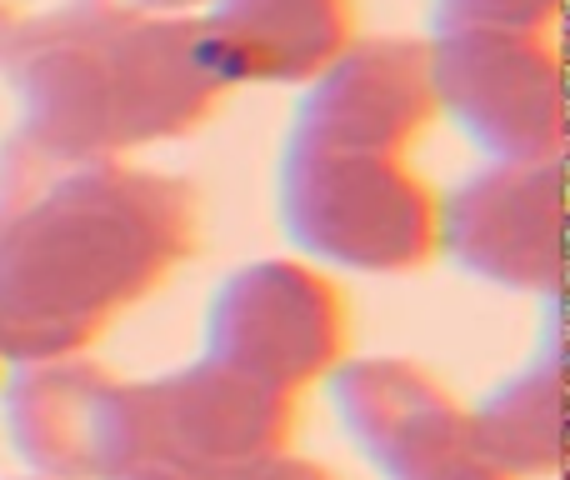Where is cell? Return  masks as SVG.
Instances as JSON below:
<instances>
[{"label": "cell", "instance_id": "1", "mask_svg": "<svg viewBox=\"0 0 570 480\" xmlns=\"http://www.w3.org/2000/svg\"><path fill=\"white\" fill-rule=\"evenodd\" d=\"M196 245V196L126 156L0 146V355H86Z\"/></svg>", "mask_w": 570, "mask_h": 480}, {"label": "cell", "instance_id": "11", "mask_svg": "<svg viewBox=\"0 0 570 480\" xmlns=\"http://www.w3.org/2000/svg\"><path fill=\"white\" fill-rule=\"evenodd\" d=\"M196 56L220 86H291L341 56L351 0H206L190 16Z\"/></svg>", "mask_w": 570, "mask_h": 480}, {"label": "cell", "instance_id": "17", "mask_svg": "<svg viewBox=\"0 0 570 480\" xmlns=\"http://www.w3.org/2000/svg\"><path fill=\"white\" fill-rule=\"evenodd\" d=\"M30 480H40V476H30Z\"/></svg>", "mask_w": 570, "mask_h": 480}, {"label": "cell", "instance_id": "8", "mask_svg": "<svg viewBox=\"0 0 570 480\" xmlns=\"http://www.w3.org/2000/svg\"><path fill=\"white\" fill-rule=\"evenodd\" d=\"M331 405L385 480H511L475 451L465 405L411 361H341L331 371Z\"/></svg>", "mask_w": 570, "mask_h": 480}, {"label": "cell", "instance_id": "4", "mask_svg": "<svg viewBox=\"0 0 570 480\" xmlns=\"http://www.w3.org/2000/svg\"><path fill=\"white\" fill-rule=\"evenodd\" d=\"M295 395L216 361L130 381V476L230 480L291 445Z\"/></svg>", "mask_w": 570, "mask_h": 480}, {"label": "cell", "instance_id": "12", "mask_svg": "<svg viewBox=\"0 0 570 480\" xmlns=\"http://www.w3.org/2000/svg\"><path fill=\"white\" fill-rule=\"evenodd\" d=\"M471 441L511 480H541L561 466V355L556 345L505 375L465 411Z\"/></svg>", "mask_w": 570, "mask_h": 480}, {"label": "cell", "instance_id": "14", "mask_svg": "<svg viewBox=\"0 0 570 480\" xmlns=\"http://www.w3.org/2000/svg\"><path fill=\"white\" fill-rule=\"evenodd\" d=\"M230 480H335V476L321 471L315 461H301V455L281 451V455H271V461L250 466V471H240V476H230Z\"/></svg>", "mask_w": 570, "mask_h": 480}, {"label": "cell", "instance_id": "9", "mask_svg": "<svg viewBox=\"0 0 570 480\" xmlns=\"http://www.w3.org/2000/svg\"><path fill=\"white\" fill-rule=\"evenodd\" d=\"M435 251L521 295L561 291V156L485 166L435 206Z\"/></svg>", "mask_w": 570, "mask_h": 480}, {"label": "cell", "instance_id": "5", "mask_svg": "<svg viewBox=\"0 0 570 480\" xmlns=\"http://www.w3.org/2000/svg\"><path fill=\"white\" fill-rule=\"evenodd\" d=\"M351 341L345 295L301 261H256L220 281L206 305V361L295 395L325 381Z\"/></svg>", "mask_w": 570, "mask_h": 480}, {"label": "cell", "instance_id": "2", "mask_svg": "<svg viewBox=\"0 0 570 480\" xmlns=\"http://www.w3.org/2000/svg\"><path fill=\"white\" fill-rule=\"evenodd\" d=\"M0 86L16 96V140L56 160H96L190 136L220 80L200 66L190 16L130 0H0Z\"/></svg>", "mask_w": 570, "mask_h": 480}, {"label": "cell", "instance_id": "13", "mask_svg": "<svg viewBox=\"0 0 570 480\" xmlns=\"http://www.w3.org/2000/svg\"><path fill=\"white\" fill-rule=\"evenodd\" d=\"M561 0H435V36L445 30H501V36H541Z\"/></svg>", "mask_w": 570, "mask_h": 480}, {"label": "cell", "instance_id": "7", "mask_svg": "<svg viewBox=\"0 0 570 480\" xmlns=\"http://www.w3.org/2000/svg\"><path fill=\"white\" fill-rule=\"evenodd\" d=\"M6 441L40 480H130V381L86 355L0 371Z\"/></svg>", "mask_w": 570, "mask_h": 480}, {"label": "cell", "instance_id": "3", "mask_svg": "<svg viewBox=\"0 0 570 480\" xmlns=\"http://www.w3.org/2000/svg\"><path fill=\"white\" fill-rule=\"evenodd\" d=\"M276 206L305 255L361 275H411L435 255V196L405 156L285 136Z\"/></svg>", "mask_w": 570, "mask_h": 480}, {"label": "cell", "instance_id": "6", "mask_svg": "<svg viewBox=\"0 0 570 480\" xmlns=\"http://www.w3.org/2000/svg\"><path fill=\"white\" fill-rule=\"evenodd\" d=\"M431 90L435 110H445L491 166L561 156V50L546 36L445 30L431 40Z\"/></svg>", "mask_w": 570, "mask_h": 480}, {"label": "cell", "instance_id": "10", "mask_svg": "<svg viewBox=\"0 0 570 480\" xmlns=\"http://www.w3.org/2000/svg\"><path fill=\"white\" fill-rule=\"evenodd\" d=\"M435 110L431 46L405 36L345 40L341 56L305 80L291 136L335 150L405 156Z\"/></svg>", "mask_w": 570, "mask_h": 480}, {"label": "cell", "instance_id": "15", "mask_svg": "<svg viewBox=\"0 0 570 480\" xmlns=\"http://www.w3.org/2000/svg\"><path fill=\"white\" fill-rule=\"evenodd\" d=\"M130 6L140 10H160V16H196L206 0H130Z\"/></svg>", "mask_w": 570, "mask_h": 480}, {"label": "cell", "instance_id": "16", "mask_svg": "<svg viewBox=\"0 0 570 480\" xmlns=\"http://www.w3.org/2000/svg\"><path fill=\"white\" fill-rule=\"evenodd\" d=\"M0 371H6V355H0Z\"/></svg>", "mask_w": 570, "mask_h": 480}]
</instances>
